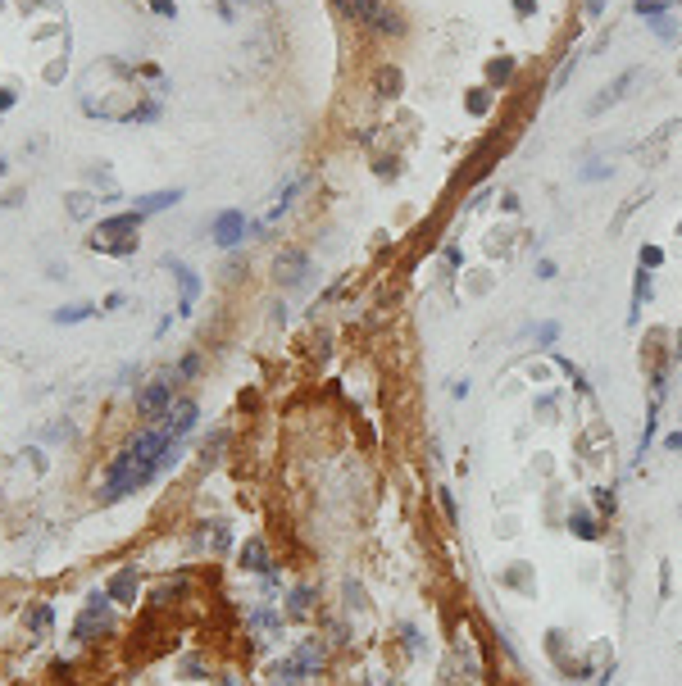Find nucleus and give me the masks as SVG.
Masks as SVG:
<instances>
[{
  "label": "nucleus",
  "instance_id": "20e7f679",
  "mask_svg": "<svg viewBox=\"0 0 682 686\" xmlns=\"http://www.w3.org/2000/svg\"><path fill=\"white\" fill-rule=\"evenodd\" d=\"M196 414H200V409H196V400H178V404H169V414L155 423V428L164 432L169 441H182L191 428H196Z\"/></svg>",
  "mask_w": 682,
  "mask_h": 686
},
{
  "label": "nucleus",
  "instance_id": "f8f14e48",
  "mask_svg": "<svg viewBox=\"0 0 682 686\" xmlns=\"http://www.w3.org/2000/svg\"><path fill=\"white\" fill-rule=\"evenodd\" d=\"M569 532L582 536V541H596L601 527H596V518H591V514H569Z\"/></svg>",
  "mask_w": 682,
  "mask_h": 686
},
{
  "label": "nucleus",
  "instance_id": "b1692460",
  "mask_svg": "<svg viewBox=\"0 0 682 686\" xmlns=\"http://www.w3.org/2000/svg\"><path fill=\"white\" fill-rule=\"evenodd\" d=\"M223 686H237V682H223Z\"/></svg>",
  "mask_w": 682,
  "mask_h": 686
},
{
  "label": "nucleus",
  "instance_id": "2eb2a0df",
  "mask_svg": "<svg viewBox=\"0 0 682 686\" xmlns=\"http://www.w3.org/2000/svg\"><path fill=\"white\" fill-rule=\"evenodd\" d=\"M555 336H560V323H542V327H537V341H542V345H551Z\"/></svg>",
  "mask_w": 682,
  "mask_h": 686
},
{
  "label": "nucleus",
  "instance_id": "9b49d317",
  "mask_svg": "<svg viewBox=\"0 0 682 686\" xmlns=\"http://www.w3.org/2000/svg\"><path fill=\"white\" fill-rule=\"evenodd\" d=\"M182 191H155V196H141L137 200V214H155V209H169Z\"/></svg>",
  "mask_w": 682,
  "mask_h": 686
},
{
  "label": "nucleus",
  "instance_id": "aec40b11",
  "mask_svg": "<svg viewBox=\"0 0 682 686\" xmlns=\"http://www.w3.org/2000/svg\"><path fill=\"white\" fill-rule=\"evenodd\" d=\"M664 450H674V455L682 450V428H678V432H669V437H664Z\"/></svg>",
  "mask_w": 682,
  "mask_h": 686
},
{
  "label": "nucleus",
  "instance_id": "1a4fd4ad",
  "mask_svg": "<svg viewBox=\"0 0 682 686\" xmlns=\"http://www.w3.org/2000/svg\"><path fill=\"white\" fill-rule=\"evenodd\" d=\"M91 314H96V305H86V301H82V305H64V309H55L51 318H55L60 327H69V323H82V318H91Z\"/></svg>",
  "mask_w": 682,
  "mask_h": 686
},
{
  "label": "nucleus",
  "instance_id": "6e6552de",
  "mask_svg": "<svg viewBox=\"0 0 682 686\" xmlns=\"http://www.w3.org/2000/svg\"><path fill=\"white\" fill-rule=\"evenodd\" d=\"M105 595H110V600H119V605H132V595H137V573H132V568H123V573L110 582V591H105Z\"/></svg>",
  "mask_w": 682,
  "mask_h": 686
},
{
  "label": "nucleus",
  "instance_id": "39448f33",
  "mask_svg": "<svg viewBox=\"0 0 682 686\" xmlns=\"http://www.w3.org/2000/svg\"><path fill=\"white\" fill-rule=\"evenodd\" d=\"M277 282H287V286H296V282H305V273H310V255L305 250H287V255H277Z\"/></svg>",
  "mask_w": 682,
  "mask_h": 686
},
{
  "label": "nucleus",
  "instance_id": "0eeeda50",
  "mask_svg": "<svg viewBox=\"0 0 682 686\" xmlns=\"http://www.w3.org/2000/svg\"><path fill=\"white\" fill-rule=\"evenodd\" d=\"M173 277H178V286H182V301H178V314H191V305H196V296H200V277L191 273L187 264H173Z\"/></svg>",
  "mask_w": 682,
  "mask_h": 686
},
{
  "label": "nucleus",
  "instance_id": "9d476101",
  "mask_svg": "<svg viewBox=\"0 0 682 686\" xmlns=\"http://www.w3.org/2000/svg\"><path fill=\"white\" fill-rule=\"evenodd\" d=\"M242 559H251L246 568H255V573H268V550H264V541H259V536H251V541H246Z\"/></svg>",
  "mask_w": 682,
  "mask_h": 686
},
{
  "label": "nucleus",
  "instance_id": "f257e3e1",
  "mask_svg": "<svg viewBox=\"0 0 682 686\" xmlns=\"http://www.w3.org/2000/svg\"><path fill=\"white\" fill-rule=\"evenodd\" d=\"M178 446H182V441H169L159 428H146L137 441H128V446L114 455L110 473H105V487H100V500H105V505H114V500H123V496H132V491L150 487L164 468H173Z\"/></svg>",
  "mask_w": 682,
  "mask_h": 686
},
{
  "label": "nucleus",
  "instance_id": "4be33fe9",
  "mask_svg": "<svg viewBox=\"0 0 682 686\" xmlns=\"http://www.w3.org/2000/svg\"><path fill=\"white\" fill-rule=\"evenodd\" d=\"M123 301H128V296H123V291H110V296H105V309H119Z\"/></svg>",
  "mask_w": 682,
  "mask_h": 686
},
{
  "label": "nucleus",
  "instance_id": "423d86ee",
  "mask_svg": "<svg viewBox=\"0 0 682 686\" xmlns=\"http://www.w3.org/2000/svg\"><path fill=\"white\" fill-rule=\"evenodd\" d=\"M246 237V214H237V209H228V214L214 218V241L218 246H232V241Z\"/></svg>",
  "mask_w": 682,
  "mask_h": 686
},
{
  "label": "nucleus",
  "instance_id": "5701e85b",
  "mask_svg": "<svg viewBox=\"0 0 682 686\" xmlns=\"http://www.w3.org/2000/svg\"><path fill=\"white\" fill-rule=\"evenodd\" d=\"M587 5H591V14H596V9H601V5H605V0H587Z\"/></svg>",
  "mask_w": 682,
  "mask_h": 686
},
{
  "label": "nucleus",
  "instance_id": "f03ea898",
  "mask_svg": "<svg viewBox=\"0 0 682 686\" xmlns=\"http://www.w3.org/2000/svg\"><path fill=\"white\" fill-rule=\"evenodd\" d=\"M341 14H350L355 23L378 27V32H400V18L387 9V0H337Z\"/></svg>",
  "mask_w": 682,
  "mask_h": 686
},
{
  "label": "nucleus",
  "instance_id": "6ab92c4d",
  "mask_svg": "<svg viewBox=\"0 0 682 686\" xmlns=\"http://www.w3.org/2000/svg\"><path fill=\"white\" fill-rule=\"evenodd\" d=\"M441 509H446V518H450V523H455V496H450V491H441Z\"/></svg>",
  "mask_w": 682,
  "mask_h": 686
},
{
  "label": "nucleus",
  "instance_id": "f3484780",
  "mask_svg": "<svg viewBox=\"0 0 682 686\" xmlns=\"http://www.w3.org/2000/svg\"><path fill=\"white\" fill-rule=\"evenodd\" d=\"M660 259H664V250H655V246H646V250H641V268H655Z\"/></svg>",
  "mask_w": 682,
  "mask_h": 686
},
{
  "label": "nucleus",
  "instance_id": "412c9836",
  "mask_svg": "<svg viewBox=\"0 0 682 686\" xmlns=\"http://www.w3.org/2000/svg\"><path fill=\"white\" fill-rule=\"evenodd\" d=\"M69 200H73V205H69L73 218H82V214H86V196H69Z\"/></svg>",
  "mask_w": 682,
  "mask_h": 686
},
{
  "label": "nucleus",
  "instance_id": "ddd939ff",
  "mask_svg": "<svg viewBox=\"0 0 682 686\" xmlns=\"http://www.w3.org/2000/svg\"><path fill=\"white\" fill-rule=\"evenodd\" d=\"M650 441H655V409L646 414V428H641V437H637V459L650 450Z\"/></svg>",
  "mask_w": 682,
  "mask_h": 686
},
{
  "label": "nucleus",
  "instance_id": "a211bd4d",
  "mask_svg": "<svg viewBox=\"0 0 682 686\" xmlns=\"http://www.w3.org/2000/svg\"><path fill=\"white\" fill-rule=\"evenodd\" d=\"M669 586H674V568H669V559L660 564V595H669Z\"/></svg>",
  "mask_w": 682,
  "mask_h": 686
},
{
  "label": "nucleus",
  "instance_id": "7ed1b4c3",
  "mask_svg": "<svg viewBox=\"0 0 682 686\" xmlns=\"http://www.w3.org/2000/svg\"><path fill=\"white\" fill-rule=\"evenodd\" d=\"M169 404H173V373H164V378H150V382L137 391V414H141V418H164Z\"/></svg>",
  "mask_w": 682,
  "mask_h": 686
},
{
  "label": "nucleus",
  "instance_id": "4468645a",
  "mask_svg": "<svg viewBox=\"0 0 682 686\" xmlns=\"http://www.w3.org/2000/svg\"><path fill=\"white\" fill-rule=\"evenodd\" d=\"M596 505H601V514H614V491L610 487H596Z\"/></svg>",
  "mask_w": 682,
  "mask_h": 686
},
{
  "label": "nucleus",
  "instance_id": "dca6fc26",
  "mask_svg": "<svg viewBox=\"0 0 682 686\" xmlns=\"http://www.w3.org/2000/svg\"><path fill=\"white\" fill-rule=\"evenodd\" d=\"M32 627H37V632H46V627H51V609H46V605H37V609H32Z\"/></svg>",
  "mask_w": 682,
  "mask_h": 686
}]
</instances>
